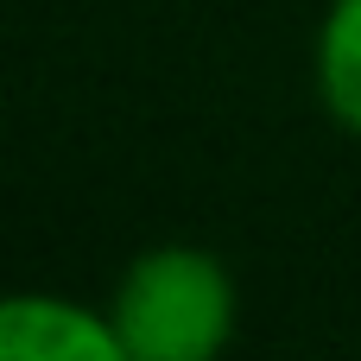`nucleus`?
<instances>
[{
    "instance_id": "nucleus-3",
    "label": "nucleus",
    "mask_w": 361,
    "mask_h": 361,
    "mask_svg": "<svg viewBox=\"0 0 361 361\" xmlns=\"http://www.w3.org/2000/svg\"><path fill=\"white\" fill-rule=\"evenodd\" d=\"M317 102L361 140V0H330L317 25Z\"/></svg>"
},
{
    "instance_id": "nucleus-2",
    "label": "nucleus",
    "mask_w": 361,
    "mask_h": 361,
    "mask_svg": "<svg viewBox=\"0 0 361 361\" xmlns=\"http://www.w3.org/2000/svg\"><path fill=\"white\" fill-rule=\"evenodd\" d=\"M0 361H121L108 305L63 292H0Z\"/></svg>"
},
{
    "instance_id": "nucleus-1",
    "label": "nucleus",
    "mask_w": 361,
    "mask_h": 361,
    "mask_svg": "<svg viewBox=\"0 0 361 361\" xmlns=\"http://www.w3.org/2000/svg\"><path fill=\"white\" fill-rule=\"evenodd\" d=\"M108 324L121 361H209L241 324V292L222 254L197 241H159L114 279Z\"/></svg>"
}]
</instances>
